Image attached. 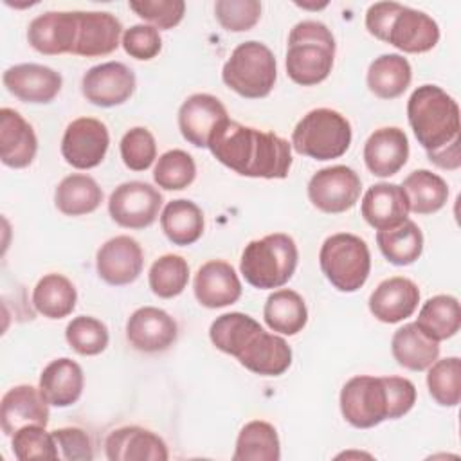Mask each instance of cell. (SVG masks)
I'll return each instance as SVG.
<instances>
[{
    "instance_id": "2",
    "label": "cell",
    "mask_w": 461,
    "mask_h": 461,
    "mask_svg": "<svg viewBox=\"0 0 461 461\" xmlns=\"http://www.w3.org/2000/svg\"><path fill=\"white\" fill-rule=\"evenodd\" d=\"M407 119L429 160L441 169L461 166L459 106L438 85L418 86L407 101Z\"/></svg>"
},
{
    "instance_id": "38",
    "label": "cell",
    "mask_w": 461,
    "mask_h": 461,
    "mask_svg": "<svg viewBox=\"0 0 461 461\" xmlns=\"http://www.w3.org/2000/svg\"><path fill=\"white\" fill-rule=\"evenodd\" d=\"M402 187L409 200V211L414 214L438 212L448 200L447 182L429 169H414L405 176Z\"/></svg>"
},
{
    "instance_id": "24",
    "label": "cell",
    "mask_w": 461,
    "mask_h": 461,
    "mask_svg": "<svg viewBox=\"0 0 461 461\" xmlns=\"http://www.w3.org/2000/svg\"><path fill=\"white\" fill-rule=\"evenodd\" d=\"M38 153V137L32 126L13 108L0 110V160L13 169L32 164Z\"/></svg>"
},
{
    "instance_id": "20",
    "label": "cell",
    "mask_w": 461,
    "mask_h": 461,
    "mask_svg": "<svg viewBox=\"0 0 461 461\" xmlns=\"http://www.w3.org/2000/svg\"><path fill=\"white\" fill-rule=\"evenodd\" d=\"M104 452L110 461H166L169 457L166 441L137 425L112 430L104 441Z\"/></svg>"
},
{
    "instance_id": "29",
    "label": "cell",
    "mask_w": 461,
    "mask_h": 461,
    "mask_svg": "<svg viewBox=\"0 0 461 461\" xmlns=\"http://www.w3.org/2000/svg\"><path fill=\"white\" fill-rule=\"evenodd\" d=\"M391 353L398 366L409 371H425L438 360L439 342L427 337L416 322H409L394 331Z\"/></svg>"
},
{
    "instance_id": "5",
    "label": "cell",
    "mask_w": 461,
    "mask_h": 461,
    "mask_svg": "<svg viewBox=\"0 0 461 461\" xmlns=\"http://www.w3.org/2000/svg\"><path fill=\"white\" fill-rule=\"evenodd\" d=\"M277 77L274 52L261 41L240 43L221 68L223 83L245 99L267 97Z\"/></svg>"
},
{
    "instance_id": "49",
    "label": "cell",
    "mask_w": 461,
    "mask_h": 461,
    "mask_svg": "<svg viewBox=\"0 0 461 461\" xmlns=\"http://www.w3.org/2000/svg\"><path fill=\"white\" fill-rule=\"evenodd\" d=\"M56 445L59 447V457L67 461H90L94 457V447L90 436L79 427H61L52 430Z\"/></svg>"
},
{
    "instance_id": "17",
    "label": "cell",
    "mask_w": 461,
    "mask_h": 461,
    "mask_svg": "<svg viewBox=\"0 0 461 461\" xmlns=\"http://www.w3.org/2000/svg\"><path fill=\"white\" fill-rule=\"evenodd\" d=\"M439 41V27L427 13L402 5L393 18L385 43L407 54L429 52Z\"/></svg>"
},
{
    "instance_id": "16",
    "label": "cell",
    "mask_w": 461,
    "mask_h": 461,
    "mask_svg": "<svg viewBox=\"0 0 461 461\" xmlns=\"http://www.w3.org/2000/svg\"><path fill=\"white\" fill-rule=\"evenodd\" d=\"M4 86L20 101L47 104L59 94L63 77L47 65L20 63L9 67L2 76Z\"/></svg>"
},
{
    "instance_id": "43",
    "label": "cell",
    "mask_w": 461,
    "mask_h": 461,
    "mask_svg": "<svg viewBox=\"0 0 461 461\" xmlns=\"http://www.w3.org/2000/svg\"><path fill=\"white\" fill-rule=\"evenodd\" d=\"M65 339L76 353L83 357H94L106 349L110 333L103 321L90 315H79L67 324Z\"/></svg>"
},
{
    "instance_id": "12",
    "label": "cell",
    "mask_w": 461,
    "mask_h": 461,
    "mask_svg": "<svg viewBox=\"0 0 461 461\" xmlns=\"http://www.w3.org/2000/svg\"><path fill=\"white\" fill-rule=\"evenodd\" d=\"M137 86L133 70L121 61H106L90 67L81 79L85 99L101 108H112L126 103Z\"/></svg>"
},
{
    "instance_id": "22",
    "label": "cell",
    "mask_w": 461,
    "mask_h": 461,
    "mask_svg": "<svg viewBox=\"0 0 461 461\" xmlns=\"http://www.w3.org/2000/svg\"><path fill=\"white\" fill-rule=\"evenodd\" d=\"M420 303V290L414 281L394 276L384 279L369 295V312L385 324H396L414 313Z\"/></svg>"
},
{
    "instance_id": "50",
    "label": "cell",
    "mask_w": 461,
    "mask_h": 461,
    "mask_svg": "<svg viewBox=\"0 0 461 461\" xmlns=\"http://www.w3.org/2000/svg\"><path fill=\"white\" fill-rule=\"evenodd\" d=\"M384 382L389 400V420H398L414 407L416 387L403 376H384Z\"/></svg>"
},
{
    "instance_id": "35",
    "label": "cell",
    "mask_w": 461,
    "mask_h": 461,
    "mask_svg": "<svg viewBox=\"0 0 461 461\" xmlns=\"http://www.w3.org/2000/svg\"><path fill=\"white\" fill-rule=\"evenodd\" d=\"M77 292L68 277L63 274L43 276L32 290V304L38 313L47 319H63L76 308Z\"/></svg>"
},
{
    "instance_id": "47",
    "label": "cell",
    "mask_w": 461,
    "mask_h": 461,
    "mask_svg": "<svg viewBox=\"0 0 461 461\" xmlns=\"http://www.w3.org/2000/svg\"><path fill=\"white\" fill-rule=\"evenodd\" d=\"M128 5L137 16L149 22L155 29L176 27L185 13L184 0H137Z\"/></svg>"
},
{
    "instance_id": "6",
    "label": "cell",
    "mask_w": 461,
    "mask_h": 461,
    "mask_svg": "<svg viewBox=\"0 0 461 461\" xmlns=\"http://www.w3.org/2000/svg\"><path fill=\"white\" fill-rule=\"evenodd\" d=\"M292 148L315 160L342 157L351 144V124L337 110H310L292 131Z\"/></svg>"
},
{
    "instance_id": "42",
    "label": "cell",
    "mask_w": 461,
    "mask_h": 461,
    "mask_svg": "<svg viewBox=\"0 0 461 461\" xmlns=\"http://www.w3.org/2000/svg\"><path fill=\"white\" fill-rule=\"evenodd\" d=\"M196 178L194 158L184 149L162 153L153 169V180L166 191H182Z\"/></svg>"
},
{
    "instance_id": "31",
    "label": "cell",
    "mask_w": 461,
    "mask_h": 461,
    "mask_svg": "<svg viewBox=\"0 0 461 461\" xmlns=\"http://www.w3.org/2000/svg\"><path fill=\"white\" fill-rule=\"evenodd\" d=\"M412 79V68L407 58L400 54H382L367 68V88L380 99L400 97Z\"/></svg>"
},
{
    "instance_id": "18",
    "label": "cell",
    "mask_w": 461,
    "mask_h": 461,
    "mask_svg": "<svg viewBox=\"0 0 461 461\" xmlns=\"http://www.w3.org/2000/svg\"><path fill=\"white\" fill-rule=\"evenodd\" d=\"M49 423V402L43 398L40 387L20 384L11 387L0 402V425L5 436H13L18 429L27 425Z\"/></svg>"
},
{
    "instance_id": "37",
    "label": "cell",
    "mask_w": 461,
    "mask_h": 461,
    "mask_svg": "<svg viewBox=\"0 0 461 461\" xmlns=\"http://www.w3.org/2000/svg\"><path fill=\"white\" fill-rule=\"evenodd\" d=\"M279 436L272 423L254 420L241 427L232 454L234 461H279Z\"/></svg>"
},
{
    "instance_id": "30",
    "label": "cell",
    "mask_w": 461,
    "mask_h": 461,
    "mask_svg": "<svg viewBox=\"0 0 461 461\" xmlns=\"http://www.w3.org/2000/svg\"><path fill=\"white\" fill-rule=\"evenodd\" d=\"M160 227L173 245L187 247L196 243L203 234V212L187 198L171 200L162 209Z\"/></svg>"
},
{
    "instance_id": "21",
    "label": "cell",
    "mask_w": 461,
    "mask_h": 461,
    "mask_svg": "<svg viewBox=\"0 0 461 461\" xmlns=\"http://www.w3.org/2000/svg\"><path fill=\"white\" fill-rule=\"evenodd\" d=\"M409 158V139L402 128L384 126L375 130L364 144L366 167L380 178L396 175Z\"/></svg>"
},
{
    "instance_id": "11",
    "label": "cell",
    "mask_w": 461,
    "mask_h": 461,
    "mask_svg": "<svg viewBox=\"0 0 461 461\" xmlns=\"http://www.w3.org/2000/svg\"><path fill=\"white\" fill-rule=\"evenodd\" d=\"M110 133L104 122L94 117L74 119L61 139V155L76 169L99 166L108 151Z\"/></svg>"
},
{
    "instance_id": "44",
    "label": "cell",
    "mask_w": 461,
    "mask_h": 461,
    "mask_svg": "<svg viewBox=\"0 0 461 461\" xmlns=\"http://www.w3.org/2000/svg\"><path fill=\"white\" fill-rule=\"evenodd\" d=\"M13 454L20 461L29 459H58V445L52 432L41 425H27L11 436Z\"/></svg>"
},
{
    "instance_id": "39",
    "label": "cell",
    "mask_w": 461,
    "mask_h": 461,
    "mask_svg": "<svg viewBox=\"0 0 461 461\" xmlns=\"http://www.w3.org/2000/svg\"><path fill=\"white\" fill-rule=\"evenodd\" d=\"M263 326L247 313L230 312L216 317L209 328V339L216 349L238 357L250 339L261 331Z\"/></svg>"
},
{
    "instance_id": "3",
    "label": "cell",
    "mask_w": 461,
    "mask_h": 461,
    "mask_svg": "<svg viewBox=\"0 0 461 461\" xmlns=\"http://www.w3.org/2000/svg\"><path fill=\"white\" fill-rule=\"evenodd\" d=\"M335 58V38L331 31L317 20H304L292 27L288 34L286 74L301 86L322 83Z\"/></svg>"
},
{
    "instance_id": "40",
    "label": "cell",
    "mask_w": 461,
    "mask_h": 461,
    "mask_svg": "<svg viewBox=\"0 0 461 461\" xmlns=\"http://www.w3.org/2000/svg\"><path fill=\"white\" fill-rule=\"evenodd\" d=\"M148 283L157 297L173 299L180 295L189 283V265L178 254H164L153 261Z\"/></svg>"
},
{
    "instance_id": "34",
    "label": "cell",
    "mask_w": 461,
    "mask_h": 461,
    "mask_svg": "<svg viewBox=\"0 0 461 461\" xmlns=\"http://www.w3.org/2000/svg\"><path fill=\"white\" fill-rule=\"evenodd\" d=\"M376 245L389 263L396 267H407L421 256L423 234L420 227L407 218L394 227L378 230Z\"/></svg>"
},
{
    "instance_id": "14",
    "label": "cell",
    "mask_w": 461,
    "mask_h": 461,
    "mask_svg": "<svg viewBox=\"0 0 461 461\" xmlns=\"http://www.w3.org/2000/svg\"><path fill=\"white\" fill-rule=\"evenodd\" d=\"M144 267V254L137 240L121 234L104 241L95 254L99 277L112 286L133 283Z\"/></svg>"
},
{
    "instance_id": "48",
    "label": "cell",
    "mask_w": 461,
    "mask_h": 461,
    "mask_svg": "<svg viewBox=\"0 0 461 461\" xmlns=\"http://www.w3.org/2000/svg\"><path fill=\"white\" fill-rule=\"evenodd\" d=\"M121 43L126 54L140 61L153 59L162 49L160 32L149 23H137L126 29Z\"/></svg>"
},
{
    "instance_id": "13",
    "label": "cell",
    "mask_w": 461,
    "mask_h": 461,
    "mask_svg": "<svg viewBox=\"0 0 461 461\" xmlns=\"http://www.w3.org/2000/svg\"><path fill=\"white\" fill-rule=\"evenodd\" d=\"M79 31V11H47L27 29L29 45L45 56L74 52Z\"/></svg>"
},
{
    "instance_id": "15",
    "label": "cell",
    "mask_w": 461,
    "mask_h": 461,
    "mask_svg": "<svg viewBox=\"0 0 461 461\" xmlns=\"http://www.w3.org/2000/svg\"><path fill=\"white\" fill-rule=\"evenodd\" d=\"M178 326L175 319L155 306L137 308L126 322V339L131 348L142 353L166 351L175 344Z\"/></svg>"
},
{
    "instance_id": "36",
    "label": "cell",
    "mask_w": 461,
    "mask_h": 461,
    "mask_svg": "<svg viewBox=\"0 0 461 461\" xmlns=\"http://www.w3.org/2000/svg\"><path fill=\"white\" fill-rule=\"evenodd\" d=\"M416 326L436 342L454 337L461 326L459 301L445 294L427 299L420 308Z\"/></svg>"
},
{
    "instance_id": "26",
    "label": "cell",
    "mask_w": 461,
    "mask_h": 461,
    "mask_svg": "<svg viewBox=\"0 0 461 461\" xmlns=\"http://www.w3.org/2000/svg\"><path fill=\"white\" fill-rule=\"evenodd\" d=\"M362 218L376 230L394 227L407 220L409 200L402 185L391 182H380L371 185L360 203Z\"/></svg>"
},
{
    "instance_id": "51",
    "label": "cell",
    "mask_w": 461,
    "mask_h": 461,
    "mask_svg": "<svg viewBox=\"0 0 461 461\" xmlns=\"http://www.w3.org/2000/svg\"><path fill=\"white\" fill-rule=\"evenodd\" d=\"M402 9V4L398 2H376L369 5L366 13V29L371 36H375L380 41H385L389 25L396 13Z\"/></svg>"
},
{
    "instance_id": "1",
    "label": "cell",
    "mask_w": 461,
    "mask_h": 461,
    "mask_svg": "<svg viewBox=\"0 0 461 461\" xmlns=\"http://www.w3.org/2000/svg\"><path fill=\"white\" fill-rule=\"evenodd\" d=\"M207 148L218 162L250 178H286L292 167V144L286 139L229 117L212 131Z\"/></svg>"
},
{
    "instance_id": "28",
    "label": "cell",
    "mask_w": 461,
    "mask_h": 461,
    "mask_svg": "<svg viewBox=\"0 0 461 461\" xmlns=\"http://www.w3.org/2000/svg\"><path fill=\"white\" fill-rule=\"evenodd\" d=\"M85 385L83 369L77 362L68 357L56 358L49 362L40 375V391L49 405L70 407L74 405Z\"/></svg>"
},
{
    "instance_id": "25",
    "label": "cell",
    "mask_w": 461,
    "mask_h": 461,
    "mask_svg": "<svg viewBox=\"0 0 461 461\" xmlns=\"http://www.w3.org/2000/svg\"><path fill=\"white\" fill-rule=\"evenodd\" d=\"M122 23L106 11H79V31L74 47L76 56L97 58L112 54L119 47Z\"/></svg>"
},
{
    "instance_id": "4",
    "label": "cell",
    "mask_w": 461,
    "mask_h": 461,
    "mask_svg": "<svg viewBox=\"0 0 461 461\" xmlns=\"http://www.w3.org/2000/svg\"><path fill=\"white\" fill-rule=\"evenodd\" d=\"M297 245L285 232L267 234L250 241L240 259V272L249 285L259 290L286 285L297 268Z\"/></svg>"
},
{
    "instance_id": "10",
    "label": "cell",
    "mask_w": 461,
    "mask_h": 461,
    "mask_svg": "<svg viewBox=\"0 0 461 461\" xmlns=\"http://www.w3.org/2000/svg\"><path fill=\"white\" fill-rule=\"evenodd\" d=\"M360 176L348 166L319 169L308 182V198L313 207L326 214L349 211L360 198Z\"/></svg>"
},
{
    "instance_id": "33",
    "label": "cell",
    "mask_w": 461,
    "mask_h": 461,
    "mask_svg": "<svg viewBox=\"0 0 461 461\" xmlns=\"http://www.w3.org/2000/svg\"><path fill=\"white\" fill-rule=\"evenodd\" d=\"M103 202V189L99 184L81 173L65 176L54 191V203L65 216H83L94 212Z\"/></svg>"
},
{
    "instance_id": "8",
    "label": "cell",
    "mask_w": 461,
    "mask_h": 461,
    "mask_svg": "<svg viewBox=\"0 0 461 461\" xmlns=\"http://www.w3.org/2000/svg\"><path fill=\"white\" fill-rule=\"evenodd\" d=\"M340 412L355 429H371L389 420V400L384 376L349 378L340 391Z\"/></svg>"
},
{
    "instance_id": "19",
    "label": "cell",
    "mask_w": 461,
    "mask_h": 461,
    "mask_svg": "<svg viewBox=\"0 0 461 461\" xmlns=\"http://www.w3.org/2000/svg\"><path fill=\"white\" fill-rule=\"evenodd\" d=\"M225 119L227 110L223 103L211 94H193L178 110L180 133L196 148H207L212 131Z\"/></svg>"
},
{
    "instance_id": "9",
    "label": "cell",
    "mask_w": 461,
    "mask_h": 461,
    "mask_svg": "<svg viewBox=\"0 0 461 461\" xmlns=\"http://www.w3.org/2000/svg\"><path fill=\"white\" fill-rule=\"evenodd\" d=\"M162 202V194L151 184L131 180L112 191L108 212L110 218L124 229H146L157 220Z\"/></svg>"
},
{
    "instance_id": "41",
    "label": "cell",
    "mask_w": 461,
    "mask_h": 461,
    "mask_svg": "<svg viewBox=\"0 0 461 461\" xmlns=\"http://www.w3.org/2000/svg\"><path fill=\"white\" fill-rule=\"evenodd\" d=\"M427 387L438 405L456 407L461 400V360L457 357L436 360L429 367Z\"/></svg>"
},
{
    "instance_id": "32",
    "label": "cell",
    "mask_w": 461,
    "mask_h": 461,
    "mask_svg": "<svg viewBox=\"0 0 461 461\" xmlns=\"http://www.w3.org/2000/svg\"><path fill=\"white\" fill-rule=\"evenodd\" d=\"M263 319L272 331L290 337L306 326L308 308L295 290L281 288L267 297Z\"/></svg>"
},
{
    "instance_id": "27",
    "label": "cell",
    "mask_w": 461,
    "mask_h": 461,
    "mask_svg": "<svg viewBox=\"0 0 461 461\" xmlns=\"http://www.w3.org/2000/svg\"><path fill=\"white\" fill-rule=\"evenodd\" d=\"M236 358L245 369L256 375L279 376L292 364V349L283 337L261 330Z\"/></svg>"
},
{
    "instance_id": "23",
    "label": "cell",
    "mask_w": 461,
    "mask_h": 461,
    "mask_svg": "<svg viewBox=\"0 0 461 461\" xmlns=\"http://www.w3.org/2000/svg\"><path fill=\"white\" fill-rule=\"evenodd\" d=\"M194 297L205 308H223L241 297V283L230 263L211 259L194 276Z\"/></svg>"
},
{
    "instance_id": "46",
    "label": "cell",
    "mask_w": 461,
    "mask_h": 461,
    "mask_svg": "<svg viewBox=\"0 0 461 461\" xmlns=\"http://www.w3.org/2000/svg\"><path fill=\"white\" fill-rule=\"evenodd\" d=\"M218 23L229 32L250 31L261 18V2L258 0H218L214 4Z\"/></svg>"
},
{
    "instance_id": "7",
    "label": "cell",
    "mask_w": 461,
    "mask_h": 461,
    "mask_svg": "<svg viewBox=\"0 0 461 461\" xmlns=\"http://www.w3.org/2000/svg\"><path fill=\"white\" fill-rule=\"evenodd\" d=\"M319 265L326 279L339 292H357L364 286L371 270L367 243L349 232H337L324 240L319 250Z\"/></svg>"
},
{
    "instance_id": "45",
    "label": "cell",
    "mask_w": 461,
    "mask_h": 461,
    "mask_svg": "<svg viewBox=\"0 0 461 461\" xmlns=\"http://www.w3.org/2000/svg\"><path fill=\"white\" fill-rule=\"evenodd\" d=\"M121 158L131 171H146L157 158V142L144 126L130 128L121 139Z\"/></svg>"
}]
</instances>
